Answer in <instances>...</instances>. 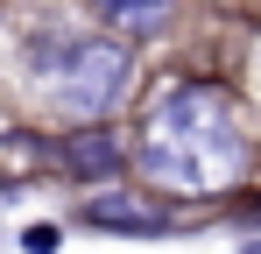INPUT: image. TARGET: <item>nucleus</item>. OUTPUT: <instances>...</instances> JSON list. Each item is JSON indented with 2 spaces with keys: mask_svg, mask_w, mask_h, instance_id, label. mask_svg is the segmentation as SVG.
Returning <instances> with one entry per match:
<instances>
[{
  "mask_svg": "<svg viewBox=\"0 0 261 254\" xmlns=\"http://www.w3.org/2000/svg\"><path fill=\"white\" fill-rule=\"evenodd\" d=\"M57 156H64V169H71V176H113V169L127 163V156H120V141H113L106 127H71Z\"/></svg>",
  "mask_w": 261,
  "mask_h": 254,
  "instance_id": "20e7f679",
  "label": "nucleus"
},
{
  "mask_svg": "<svg viewBox=\"0 0 261 254\" xmlns=\"http://www.w3.org/2000/svg\"><path fill=\"white\" fill-rule=\"evenodd\" d=\"M254 163L240 99L212 78H170L134 127V169L170 198H219Z\"/></svg>",
  "mask_w": 261,
  "mask_h": 254,
  "instance_id": "f257e3e1",
  "label": "nucleus"
},
{
  "mask_svg": "<svg viewBox=\"0 0 261 254\" xmlns=\"http://www.w3.org/2000/svg\"><path fill=\"white\" fill-rule=\"evenodd\" d=\"M29 71L49 92V106L64 120H106L134 85V49L113 36H43L29 49Z\"/></svg>",
  "mask_w": 261,
  "mask_h": 254,
  "instance_id": "f03ea898",
  "label": "nucleus"
},
{
  "mask_svg": "<svg viewBox=\"0 0 261 254\" xmlns=\"http://www.w3.org/2000/svg\"><path fill=\"white\" fill-rule=\"evenodd\" d=\"M240 254H261V233H254V240H240Z\"/></svg>",
  "mask_w": 261,
  "mask_h": 254,
  "instance_id": "6e6552de",
  "label": "nucleus"
},
{
  "mask_svg": "<svg viewBox=\"0 0 261 254\" xmlns=\"http://www.w3.org/2000/svg\"><path fill=\"white\" fill-rule=\"evenodd\" d=\"M57 247H64V233H57L49 219H36V226L21 233V254H57Z\"/></svg>",
  "mask_w": 261,
  "mask_h": 254,
  "instance_id": "423d86ee",
  "label": "nucleus"
},
{
  "mask_svg": "<svg viewBox=\"0 0 261 254\" xmlns=\"http://www.w3.org/2000/svg\"><path fill=\"white\" fill-rule=\"evenodd\" d=\"M92 7H99V21H113V29H127V36H155L176 14V0H92Z\"/></svg>",
  "mask_w": 261,
  "mask_h": 254,
  "instance_id": "39448f33",
  "label": "nucleus"
},
{
  "mask_svg": "<svg viewBox=\"0 0 261 254\" xmlns=\"http://www.w3.org/2000/svg\"><path fill=\"white\" fill-rule=\"evenodd\" d=\"M247 219H261V191H254V198H247Z\"/></svg>",
  "mask_w": 261,
  "mask_h": 254,
  "instance_id": "0eeeda50",
  "label": "nucleus"
},
{
  "mask_svg": "<svg viewBox=\"0 0 261 254\" xmlns=\"http://www.w3.org/2000/svg\"><path fill=\"white\" fill-rule=\"evenodd\" d=\"M78 219H85L92 233H120V240H170L176 233L170 212L148 205V198H134V191H99V198L78 205Z\"/></svg>",
  "mask_w": 261,
  "mask_h": 254,
  "instance_id": "7ed1b4c3",
  "label": "nucleus"
}]
</instances>
